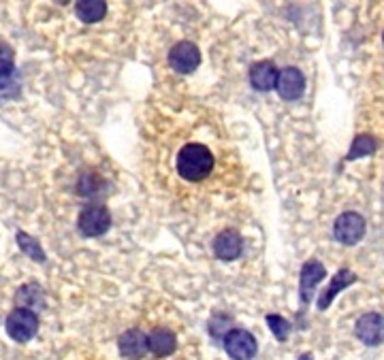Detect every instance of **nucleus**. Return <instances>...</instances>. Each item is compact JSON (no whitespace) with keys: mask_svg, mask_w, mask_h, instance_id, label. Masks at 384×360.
Listing matches in <instances>:
<instances>
[{"mask_svg":"<svg viewBox=\"0 0 384 360\" xmlns=\"http://www.w3.org/2000/svg\"><path fill=\"white\" fill-rule=\"evenodd\" d=\"M15 303L17 307L30 309L36 314L38 309H45V290L38 284H24L15 292Z\"/></svg>","mask_w":384,"mask_h":360,"instance_id":"nucleus-16","label":"nucleus"},{"mask_svg":"<svg viewBox=\"0 0 384 360\" xmlns=\"http://www.w3.org/2000/svg\"><path fill=\"white\" fill-rule=\"evenodd\" d=\"M107 188V184H105V179L98 175V173H94V171H90V173H83L81 177H79V181H77V192L81 194V196H85V198H98V196H103L105 190Z\"/></svg>","mask_w":384,"mask_h":360,"instance_id":"nucleus-18","label":"nucleus"},{"mask_svg":"<svg viewBox=\"0 0 384 360\" xmlns=\"http://www.w3.org/2000/svg\"><path fill=\"white\" fill-rule=\"evenodd\" d=\"M17 245H19V250H21L26 256H30L34 263H45V260H47V256H45L41 243H38L34 237H30L28 233H17Z\"/></svg>","mask_w":384,"mask_h":360,"instance_id":"nucleus-20","label":"nucleus"},{"mask_svg":"<svg viewBox=\"0 0 384 360\" xmlns=\"http://www.w3.org/2000/svg\"><path fill=\"white\" fill-rule=\"evenodd\" d=\"M244 252V239L237 231L233 228H227L222 231L216 239H214V254L224 260V263H231L235 258H239Z\"/></svg>","mask_w":384,"mask_h":360,"instance_id":"nucleus-9","label":"nucleus"},{"mask_svg":"<svg viewBox=\"0 0 384 360\" xmlns=\"http://www.w3.org/2000/svg\"><path fill=\"white\" fill-rule=\"evenodd\" d=\"M357 282V275L351 271V269H342V271H338L333 277H331V284L325 288V292L318 297V309L321 312H325L331 303H333V299L338 297V292H342L344 288H348V286H353Z\"/></svg>","mask_w":384,"mask_h":360,"instance_id":"nucleus-14","label":"nucleus"},{"mask_svg":"<svg viewBox=\"0 0 384 360\" xmlns=\"http://www.w3.org/2000/svg\"><path fill=\"white\" fill-rule=\"evenodd\" d=\"M6 335L17 342V344H26L30 342L36 333H38V316L30 309L24 307H15L4 322Z\"/></svg>","mask_w":384,"mask_h":360,"instance_id":"nucleus-2","label":"nucleus"},{"mask_svg":"<svg viewBox=\"0 0 384 360\" xmlns=\"http://www.w3.org/2000/svg\"><path fill=\"white\" fill-rule=\"evenodd\" d=\"M21 94V79L13 60H0V100H13Z\"/></svg>","mask_w":384,"mask_h":360,"instance_id":"nucleus-13","label":"nucleus"},{"mask_svg":"<svg viewBox=\"0 0 384 360\" xmlns=\"http://www.w3.org/2000/svg\"><path fill=\"white\" fill-rule=\"evenodd\" d=\"M355 335L359 337V342H363L370 348L384 344V316L376 312L363 314L355 324Z\"/></svg>","mask_w":384,"mask_h":360,"instance_id":"nucleus-7","label":"nucleus"},{"mask_svg":"<svg viewBox=\"0 0 384 360\" xmlns=\"http://www.w3.org/2000/svg\"><path fill=\"white\" fill-rule=\"evenodd\" d=\"M0 60H13V49L4 41H0Z\"/></svg>","mask_w":384,"mask_h":360,"instance_id":"nucleus-23","label":"nucleus"},{"mask_svg":"<svg viewBox=\"0 0 384 360\" xmlns=\"http://www.w3.org/2000/svg\"><path fill=\"white\" fill-rule=\"evenodd\" d=\"M376 149H378V141L372 134H359L353 141V147L346 154V160L351 162V160H357V158H363V156H372V154H376Z\"/></svg>","mask_w":384,"mask_h":360,"instance_id":"nucleus-19","label":"nucleus"},{"mask_svg":"<svg viewBox=\"0 0 384 360\" xmlns=\"http://www.w3.org/2000/svg\"><path fill=\"white\" fill-rule=\"evenodd\" d=\"M267 324H269V329H271V333H274V337H276L278 342H286V339H289V335H291V322H289L286 318H282V316H278V314H269V316H267Z\"/></svg>","mask_w":384,"mask_h":360,"instance_id":"nucleus-21","label":"nucleus"},{"mask_svg":"<svg viewBox=\"0 0 384 360\" xmlns=\"http://www.w3.org/2000/svg\"><path fill=\"white\" fill-rule=\"evenodd\" d=\"M299 360H314V356H312L310 352H306V354H301V356H299Z\"/></svg>","mask_w":384,"mask_h":360,"instance_id":"nucleus-24","label":"nucleus"},{"mask_svg":"<svg viewBox=\"0 0 384 360\" xmlns=\"http://www.w3.org/2000/svg\"><path fill=\"white\" fill-rule=\"evenodd\" d=\"M75 13L83 23H96L107 15V2L103 0H81L75 4Z\"/></svg>","mask_w":384,"mask_h":360,"instance_id":"nucleus-17","label":"nucleus"},{"mask_svg":"<svg viewBox=\"0 0 384 360\" xmlns=\"http://www.w3.org/2000/svg\"><path fill=\"white\" fill-rule=\"evenodd\" d=\"M229 324V318L227 316H220V314H216L214 316V320L209 322V333L214 335V337H220L224 331H222V327H227ZM224 337H227V333H224Z\"/></svg>","mask_w":384,"mask_h":360,"instance_id":"nucleus-22","label":"nucleus"},{"mask_svg":"<svg viewBox=\"0 0 384 360\" xmlns=\"http://www.w3.org/2000/svg\"><path fill=\"white\" fill-rule=\"evenodd\" d=\"M147 346H150V352L158 359H165V356H171L177 348V339H175V333L169 331V329H154L150 335H147Z\"/></svg>","mask_w":384,"mask_h":360,"instance_id":"nucleus-15","label":"nucleus"},{"mask_svg":"<svg viewBox=\"0 0 384 360\" xmlns=\"http://www.w3.org/2000/svg\"><path fill=\"white\" fill-rule=\"evenodd\" d=\"M111 226V213L103 205H88L77 218V231L83 237H100Z\"/></svg>","mask_w":384,"mask_h":360,"instance_id":"nucleus-3","label":"nucleus"},{"mask_svg":"<svg viewBox=\"0 0 384 360\" xmlns=\"http://www.w3.org/2000/svg\"><path fill=\"white\" fill-rule=\"evenodd\" d=\"M118 348H120V354L128 360H141L147 352H150V346H147V335L139 329H130L126 331L120 339H118Z\"/></svg>","mask_w":384,"mask_h":360,"instance_id":"nucleus-11","label":"nucleus"},{"mask_svg":"<svg viewBox=\"0 0 384 360\" xmlns=\"http://www.w3.org/2000/svg\"><path fill=\"white\" fill-rule=\"evenodd\" d=\"M365 235V220L357 211H346L333 222V237L342 245H357Z\"/></svg>","mask_w":384,"mask_h":360,"instance_id":"nucleus-4","label":"nucleus"},{"mask_svg":"<svg viewBox=\"0 0 384 360\" xmlns=\"http://www.w3.org/2000/svg\"><path fill=\"white\" fill-rule=\"evenodd\" d=\"M278 94L284 100H299L306 92V77L299 68L295 66H286L280 70L278 75V83H276Z\"/></svg>","mask_w":384,"mask_h":360,"instance_id":"nucleus-8","label":"nucleus"},{"mask_svg":"<svg viewBox=\"0 0 384 360\" xmlns=\"http://www.w3.org/2000/svg\"><path fill=\"white\" fill-rule=\"evenodd\" d=\"M327 277V271L323 267V263L318 260H308L301 269V277H299V295H301V303H310L312 295L316 290V286Z\"/></svg>","mask_w":384,"mask_h":360,"instance_id":"nucleus-10","label":"nucleus"},{"mask_svg":"<svg viewBox=\"0 0 384 360\" xmlns=\"http://www.w3.org/2000/svg\"><path fill=\"white\" fill-rule=\"evenodd\" d=\"M224 350L233 360H250L256 356V337L246 329H231L224 337Z\"/></svg>","mask_w":384,"mask_h":360,"instance_id":"nucleus-5","label":"nucleus"},{"mask_svg":"<svg viewBox=\"0 0 384 360\" xmlns=\"http://www.w3.org/2000/svg\"><path fill=\"white\" fill-rule=\"evenodd\" d=\"M214 154L201 143H188L177 154V173L186 181H203L214 171Z\"/></svg>","mask_w":384,"mask_h":360,"instance_id":"nucleus-1","label":"nucleus"},{"mask_svg":"<svg viewBox=\"0 0 384 360\" xmlns=\"http://www.w3.org/2000/svg\"><path fill=\"white\" fill-rule=\"evenodd\" d=\"M278 75H280V70L276 68V64L271 60H261V62L252 64V68H250V83L259 92H269L276 88Z\"/></svg>","mask_w":384,"mask_h":360,"instance_id":"nucleus-12","label":"nucleus"},{"mask_svg":"<svg viewBox=\"0 0 384 360\" xmlns=\"http://www.w3.org/2000/svg\"><path fill=\"white\" fill-rule=\"evenodd\" d=\"M383 41H384V34H383Z\"/></svg>","mask_w":384,"mask_h":360,"instance_id":"nucleus-25","label":"nucleus"},{"mask_svg":"<svg viewBox=\"0 0 384 360\" xmlns=\"http://www.w3.org/2000/svg\"><path fill=\"white\" fill-rule=\"evenodd\" d=\"M169 64L175 73L190 75L192 70L199 68L201 64V51L194 43L190 41H180L171 47L169 51Z\"/></svg>","mask_w":384,"mask_h":360,"instance_id":"nucleus-6","label":"nucleus"}]
</instances>
